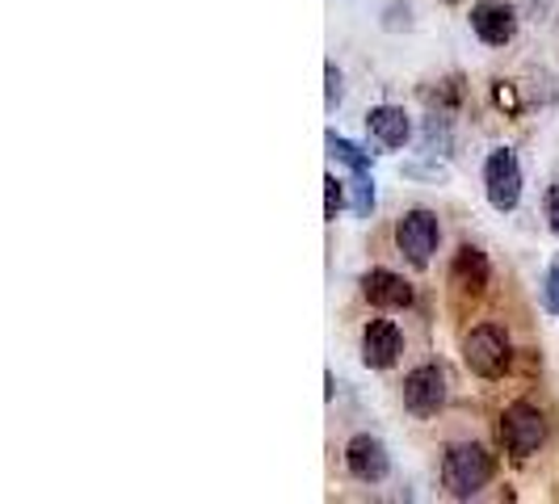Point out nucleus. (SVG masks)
Segmentation results:
<instances>
[{"instance_id": "obj_16", "label": "nucleus", "mask_w": 559, "mask_h": 504, "mask_svg": "<svg viewBox=\"0 0 559 504\" xmlns=\"http://www.w3.org/2000/svg\"><path fill=\"white\" fill-rule=\"evenodd\" d=\"M543 308L559 315V256L547 265V278H543Z\"/></svg>"}, {"instance_id": "obj_15", "label": "nucleus", "mask_w": 559, "mask_h": 504, "mask_svg": "<svg viewBox=\"0 0 559 504\" xmlns=\"http://www.w3.org/2000/svg\"><path fill=\"white\" fill-rule=\"evenodd\" d=\"M345 190H349V181H336L333 172L324 177V219H336V211L345 206Z\"/></svg>"}, {"instance_id": "obj_7", "label": "nucleus", "mask_w": 559, "mask_h": 504, "mask_svg": "<svg viewBox=\"0 0 559 504\" xmlns=\"http://www.w3.org/2000/svg\"><path fill=\"white\" fill-rule=\"evenodd\" d=\"M345 467H349V476L358 479V483H383L388 471H392V454H388V446L379 437L358 433L345 446Z\"/></svg>"}, {"instance_id": "obj_6", "label": "nucleus", "mask_w": 559, "mask_h": 504, "mask_svg": "<svg viewBox=\"0 0 559 504\" xmlns=\"http://www.w3.org/2000/svg\"><path fill=\"white\" fill-rule=\"evenodd\" d=\"M442 404H447V374H442V365H417L404 379V408L413 417H433Z\"/></svg>"}, {"instance_id": "obj_9", "label": "nucleus", "mask_w": 559, "mask_h": 504, "mask_svg": "<svg viewBox=\"0 0 559 504\" xmlns=\"http://www.w3.org/2000/svg\"><path fill=\"white\" fill-rule=\"evenodd\" d=\"M472 29L479 34V43L504 47V43L518 38V13L509 4H501V0H484V4L472 9Z\"/></svg>"}, {"instance_id": "obj_5", "label": "nucleus", "mask_w": 559, "mask_h": 504, "mask_svg": "<svg viewBox=\"0 0 559 504\" xmlns=\"http://www.w3.org/2000/svg\"><path fill=\"white\" fill-rule=\"evenodd\" d=\"M501 442L509 454L531 458L534 449L547 442V417L534 404H509L501 417Z\"/></svg>"}, {"instance_id": "obj_8", "label": "nucleus", "mask_w": 559, "mask_h": 504, "mask_svg": "<svg viewBox=\"0 0 559 504\" xmlns=\"http://www.w3.org/2000/svg\"><path fill=\"white\" fill-rule=\"evenodd\" d=\"M404 353V336L392 320H370L362 333V362L370 370H392Z\"/></svg>"}, {"instance_id": "obj_14", "label": "nucleus", "mask_w": 559, "mask_h": 504, "mask_svg": "<svg viewBox=\"0 0 559 504\" xmlns=\"http://www.w3.org/2000/svg\"><path fill=\"white\" fill-rule=\"evenodd\" d=\"M349 206H354L358 219H370V211H374V181H370V172H354L349 177Z\"/></svg>"}, {"instance_id": "obj_12", "label": "nucleus", "mask_w": 559, "mask_h": 504, "mask_svg": "<svg viewBox=\"0 0 559 504\" xmlns=\"http://www.w3.org/2000/svg\"><path fill=\"white\" fill-rule=\"evenodd\" d=\"M450 286H454V290H467V295H479V290L488 286V256H484L476 244H463V249L454 252Z\"/></svg>"}, {"instance_id": "obj_10", "label": "nucleus", "mask_w": 559, "mask_h": 504, "mask_svg": "<svg viewBox=\"0 0 559 504\" xmlns=\"http://www.w3.org/2000/svg\"><path fill=\"white\" fill-rule=\"evenodd\" d=\"M366 131H370V140L379 143V147H404V143L413 140V122H408V113L400 110V106H374V110L366 113Z\"/></svg>"}, {"instance_id": "obj_18", "label": "nucleus", "mask_w": 559, "mask_h": 504, "mask_svg": "<svg viewBox=\"0 0 559 504\" xmlns=\"http://www.w3.org/2000/svg\"><path fill=\"white\" fill-rule=\"evenodd\" d=\"M547 227L559 236V185H551V190H547Z\"/></svg>"}, {"instance_id": "obj_3", "label": "nucleus", "mask_w": 559, "mask_h": 504, "mask_svg": "<svg viewBox=\"0 0 559 504\" xmlns=\"http://www.w3.org/2000/svg\"><path fill=\"white\" fill-rule=\"evenodd\" d=\"M509 358H513L509 336H504V328H497V324H479V328H472L467 340H463V362H467V370L479 374V379H501L504 370H509Z\"/></svg>"}, {"instance_id": "obj_1", "label": "nucleus", "mask_w": 559, "mask_h": 504, "mask_svg": "<svg viewBox=\"0 0 559 504\" xmlns=\"http://www.w3.org/2000/svg\"><path fill=\"white\" fill-rule=\"evenodd\" d=\"M497 476V463L492 454L476 442H463V446H450L447 458H442V483H447L450 496L467 501V496H479Z\"/></svg>"}, {"instance_id": "obj_11", "label": "nucleus", "mask_w": 559, "mask_h": 504, "mask_svg": "<svg viewBox=\"0 0 559 504\" xmlns=\"http://www.w3.org/2000/svg\"><path fill=\"white\" fill-rule=\"evenodd\" d=\"M362 295L374 308H408L413 303V286L392 269H370L362 278Z\"/></svg>"}, {"instance_id": "obj_17", "label": "nucleus", "mask_w": 559, "mask_h": 504, "mask_svg": "<svg viewBox=\"0 0 559 504\" xmlns=\"http://www.w3.org/2000/svg\"><path fill=\"white\" fill-rule=\"evenodd\" d=\"M324 76H329V101H324V106L336 110V106H341V97H345V76H341V68H336V63L324 68Z\"/></svg>"}, {"instance_id": "obj_2", "label": "nucleus", "mask_w": 559, "mask_h": 504, "mask_svg": "<svg viewBox=\"0 0 559 504\" xmlns=\"http://www.w3.org/2000/svg\"><path fill=\"white\" fill-rule=\"evenodd\" d=\"M438 240H442V224H438L433 211L417 206V211H404L400 215V224H395V249L404 252L408 265L425 269L433 261V252H438Z\"/></svg>"}, {"instance_id": "obj_13", "label": "nucleus", "mask_w": 559, "mask_h": 504, "mask_svg": "<svg viewBox=\"0 0 559 504\" xmlns=\"http://www.w3.org/2000/svg\"><path fill=\"white\" fill-rule=\"evenodd\" d=\"M324 143H329V156H333V160L349 165L354 172H370V152H362L358 143H349L345 135H336V131H329Z\"/></svg>"}, {"instance_id": "obj_4", "label": "nucleus", "mask_w": 559, "mask_h": 504, "mask_svg": "<svg viewBox=\"0 0 559 504\" xmlns=\"http://www.w3.org/2000/svg\"><path fill=\"white\" fill-rule=\"evenodd\" d=\"M484 194L492 202V211H518V202H522V165H518V156L509 152V147H497V152H488V160H484Z\"/></svg>"}]
</instances>
